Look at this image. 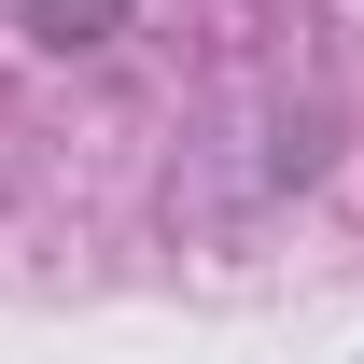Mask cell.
I'll use <instances>...</instances> for the list:
<instances>
[{"mask_svg":"<svg viewBox=\"0 0 364 364\" xmlns=\"http://www.w3.org/2000/svg\"><path fill=\"white\" fill-rule=\"evenodd\" d=\"M43 43H98V28H127V0H14Z\"/></svg>","mask_w":364,"mask_h":364,"instance_id":"cell-1","label":"cell"}]
</instances>
